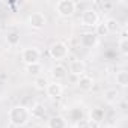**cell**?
Instances as JSON below:
<instances>
[{
	"label": "cell",
	"mask_w": 128,
	"mask_h": 128,
	"mask_svg": "<svg viewBox=\"0 0 128 128\" xmlns=\"http://www.w3.org/2000/svg\"><path fill=\"white\" fill-rule=\"evenodd\" d=\"M8 119H9V124L14 126H18V128L24 126L32 119L30 108H27L26 106H14L8 113Z\"/></svg>",
	"instance_id": "6da1fadb"
},
{
	"label": "cell",
	"mask_w": 128,
	"mask_h": 128,
	"mask_svg": "<svg viewBox=\"0 0 128 128\" xmlns=\"http://www.w3.org/2000/svg\"><path fill=\"white\" fill-rule=\"evenodd\" d=\"M76 9H77V3L74 0H59L54 6V11L57 12V15H60L63 18L72 17Z\"/></svg>",
	"instance_id": "7a4b0ae2"
},
{
	"label": "cell",
	"mask_w": 128,
	"mask_h": 128,
	"mask_svg": "<svg viewBox=\"0 0 128 128\" xmlns=\"http://www.w3.org/2000/svg\"><path fill=\"white\" fill-rule=\"evenodd\" d=\"M48 53H50V57L53 60H63L66 59L68 54H70V48L65 42L62 41H57L54 44H51V47L48 48Z\"/></svg>",
	"instance_id": "3957f363"
},
{
	"label": "cell",
	"mask_w": 128,
	"mask_h": 128,
	"mask_svg": "<svg viewBox=\"0 0 128 128\" xmlns=\"http://www.w3.org/2000/svg\"><path fill=\"white\" fill-rule=\"evenodd\" d=\"M41 59V50L36 47H27L21 51V60L26 65H33V63H39Z\"/></svg>",
	"instance_id": "277c9868"
},
{
	"label": "cell",
	"mask_w": 128,
	"mask_h": 128,
	"mask_svg": "<svg viewBox=\"0 0 128 128\" xmlns=\"http://www.w3.org/2000/svg\"><path fill=\"white\" fill-rule=\"evenodd\" d=\"M100 23V15L95 9H84L82 14V24L86 27H95Z\"/></svg>",
	"instance_id": "5b68a950"
},
{
	"label": "cell",
	"mask_w": 128,
	"mask_h": 128,
	"mask_svg": "<svg viewBox=\"0 0 128 128\" xmlns=\"http://www.w3.org/2000/svg\"><path fill=\"white\" fill-rule=\"evenodd\" d=\"M27 23L32 29L39 30V29H44V26L47 24V17L42 12H32L27 18Z\"/></svg>",
	"instance_id": "8992f818"
},
{
	"label": "cell",
	"mask_w": 128,
	"mask_h": 128,
	"mask_svg": "<svg viewBox=\"0 0 128 128\" xmlns=\"http://www.w3.org/2000/svg\"><path fill=\"white\" fill-rule=\"evenodd\" d=\"M70 71H71V74L76 76V77L84 76V72H86V63H84V60H82V59H74V60L71 62V65H70Z\"/></svg>",
	"instance_id": "52a82bcc"
},
{
	"label": "cell",
	"mask_w": 128,
	"mask_h": 128,
	"mask_svg": "<svg viewBox=\"0 0 128 128\" xmlns=\"http://www.w3.org/2000/svg\"><path fill=\"white\" fill-rule=\"evenodd\" d=\"M80 44H82L84 48H94V47H96V44H98V38H96L95 33L86 32V33H83V35L80 36Z\"/></svg>",
	"instance_id": "ba28073f"
},
{
	"label": "cell",
	"mask_w": 128,
	"mask_h": 128,
	"mask_svg": "<svg viewBox=\"0 0 128 128\" xmlns=\"http://www.w3.org/2000/svg\"><path fill=\"white\" fill-rule=\"evenodd\" d=\"M45 90H47V95H48L50 98L56 100V98H60V96H62V94H63V86H62L59 82H53V83H48V86L45 88Z\"/></svg>",
	"instance_id": "9c48e42d"
},
{
	"label": "cell",
	"mask_w": 128,
	"mask_h": 128,
	"mask_svg": "<svg viewBox=\"0 0 128 128\" xmlns=\"http://www.w3.org/2000/svg\"><path fill=\"white\" fill-rule=\"evenodd\" d=\"M77 86H78V89L82 90V92H89V90H92V88H94V78L90 77V76H82V77H78V80H77Z\"/></svg>",
	"instance_id": "30bf717a"
},
{
	"label": "cell",
	"mask_w": 128,
	"mask_h": 128,
	"mask_svg": "<svg viewBox=\"0 0 128 128\" xmlns=\"http://www.w3.org/2000/svg\"><path fill=\"white\" fill-rule=\"evenodd\" d=\"M47 126L48 128H66L68 126V122H66V119L63 118L62 114H56V116H51L48 119Z\"/></svg>",
	"instance_id": "8fae6325"
},
{
	"label": "cell",
	"mask_w": 128,
	"mask_h": 128,
	"mask_svg": "<svg viewBox=\"0 0 128 128\" xmlns=\"http://www.w3.org/2000/svg\"><path fill=\"white\" fill-rule=\"evenodd\" d=\"M104 101L107 102V104H116V102H119V98H120V94H119V90L118 89H114V88H112V89H107V90H104Z\"/></svg>",
	"instance_id": "7c38bea8"
},
{
	"label": "cell",
	"mask_w": 128,
	"mask_h": 128,
	"mask_svg": "<svg viewBox=\"0 0 128 128\" xmlns=\"http://www.w3.org/2000/svg\"><path fill=\"white\" fill-rule=\"evenodd\" d=\"M47 114V107L41 102H36L32 108H30V116L33 119H44V116Z\"/></svg>",
	"instance_id": "4fadbf2b"
},
{
	"label": "cell",
	"mask_w": 128,
	"mask_h": 128,
	"mask_svg": "<svg viewBox=\"0 0 128 128\" xmlns=\"http://www.w3.org/2000/svg\"><path fill=\"white\" fill-rule=\"evenodd\" d=\"M51 76L54 77V82L62 80V78H65L68 76V70L63 66V65H60V63H57V65H54L51 68Z\"/></svg>",
	"instance_id": "5bb4252c"
},
{
	"label": "cell",
	"mask_w": 128,
	"mask_h": 128,
	"mask_svg": "<svg viewBox=\"0 0 128 128\" xmlns=\"http://www.w3.org/2000/svg\"><path fill=\"white\" fill-rule=\"evenodd\" d=\"M104 118H106L104 108H101V107H94V108L90 110V120H92V122L100 124V122L104 120Z\"/></svg>",
	"instance_id": "9a60e30c"
},
{
	"label": "cell",
	"mask_w": 128,
	"mask_h": 128,
	"mask_svg": "<svg viewBox=\"0 0 128 128\" xmlns=\"http://www.w3.org/2000/svg\"><path fill=\"white\" fill-rule=\"evenodd\" d=\"M114 80H116V84H119L120 88H126L128 86V72L125 70L118 71L114 76Z\"/></svg>",
	"instance_id": "2e32d148"
},
{
	"label": "cell",
	"mask_w": 128,
	"mask_h": 128,
	"mask_svg": "<svg viewBox=\"0 0 128 128\" xmlns=\"http://www.w3.org/2000/svg\"><path fill=\"white\" fill-rule=\"evenodd\" d=\"M104 24H106L108 33H116V32H119V29H120L119 21H118L116 18H107V20L104 21Z\"/></svg>",
	"instance_id": "e0dca14e"
},
{
	"label": "cell",
	"mask_w": 128,
	"mask_h": 128,
	"mask_svg": "<svg viewBox=\"0 0 128 128\" xmlns=\"http://www.w3.org/2000/svg\"><path fill=\"white\" fill-rule=\"evenodd\" d=\"M6 42H8L11 47L18 45V44H20V32H18V30H11V32H8V35H6Z\"/></svg>",
	"instance_id": "ac0fdd59"
},
{
	"label": "cell",
	"mask_w": 128,
	"mask_h": 128,
	"mask_svg": "<svg viewBox=\"0 0 128 128\" xmlns=\"http://www.w3.org/2000/svg\"><path fill=\"white\" fill-rule=\"evenodd\" d=\"M48 80H47V77H44V76H36L35 77V80H33V84H35V88L36 89H45L47 86H48Z\"/></svg>",
	"instance_id": "d6986e66"
},
{
	"label": "cell",
	"mask_w": 128,
	"mask_h": 128,
	"mask_svg": "<svg viewBox=\"0 0 128 128\" xmlns=\"http://www.w3.org/2000/svg\"><path fill=\"white\" fill-rule=\"evenodd\" d=\"M42 71V65L41 63H33V65H26V72L30 76H39V72Z\"/></svg>",
	"instance_id": "ffe728a7"
},
{
	"label": "cell",
	"mask_w": 128,
	"mask_h": 128,
	"mask_svg": "<svg viewBox=\"0 0 128 128\" xmlns=\"http://www.w3.org/2000/svg\"><path fill=\"white\" fill-rule=\"evenodd\" d=\"M95 35H96V38H101V36H107V35H108L104 21H102V23H98V24L95 26Z\"/></svg>",
	"instance_id": "44dd1931"
},
{
	"label": "cell",
	"mask_w": 128,
	"mask_h": 128,
	"mask_svg": "<svg viewBox=\"0 0 128 128\" xmlns=\"http://www.w3.org/2000/svg\"><path fill=\"white\" fill-rule=\"evenodd\" d=\"M118 50L122 56H128V39H119L118 41Z\"/></svg>",
	"instance_id": "7402d4cb"
},
{
	"label": "cell",
	"mask_w": 128,
	"mask_h": 128,
	"mask_svg": "<svg viewBox=\"0 0 128 128\" xmlns=\"http://www.w3.org/2000/svg\"><path fill=\"white\" fill-rule=\"evenodd\" d=\"M76 128H90V122L86 119H78L76 124Z\"/></svg>",
	"instance_id": "603a6c76"
},
{
	"label": "cell",
	"mask_w": 128,
	"mask_h": 128,
	"mask_svg": "<svg viewBox=\"0 0 128 128\" xmlns=\"http://www.w3.org/2000/svg\"><path fill=\"white\" fill-rule=\"evenodd\" d=\"M120 39H128V29H126V26H124L120 29Z\"/></svg>",
	"instance_id": "cb8c5ba5"
},
{
	"label": "cell",
	"mask_w": 128,
	"mask_h": 128,
	"mask_svg": "<svg viewBox=\"0 0 128 128\" xmlns=\"http://www.w3.org/2000/svg\"><path fill=\"white\" fill-rule=\"evenodd\" d=\"M125 106H126V104H125V101H122V102H120V108H122V110H125Z\"/></svg>",
	"instance_id": "d4e9b609"
},
{
	"label": "cell",
	"mask_w": 128,
	"mask_h": 128,
	"mask_svg": "<svg viewBox=\"0 0 128 128\" xmlns=\"http://www.w3.org/2000/svg\"><path fill=\"white\" fill-rule=\"evenodd\" d=\"M102 128H114V126H113V125H104Z\"/></svg>",
	"instance_id": "484cf974"
}]
</instances>
